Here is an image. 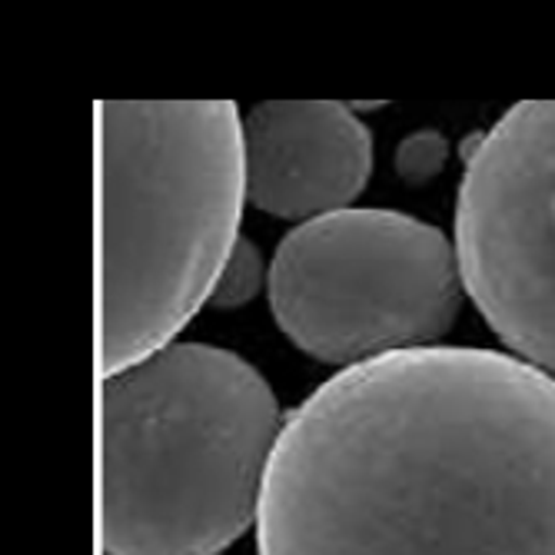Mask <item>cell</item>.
Wrapping results in <instances>:
<instances>
[{"label":"cell","mask_w":555,"mask_h":555,"mask_svg":"<svg viewBox=\"0 0 555 555\" xmlns=\"http://www.w3.org/2000/svg\"><path fill=\"white\" fill-rule=\"evenodd\" d=\"M452 243L492 333L555 376V100L516 104L473 143Z\"/></svg>","instance_id":"5"},{"label":"cell","mask_w":555,"mask_h":555,"mask_svg":"<svg viewBox=\"0 0 555 555\" xmlns=\"http://www.w3.org/2000/svg\"><path fill=\"white\" fill-rule=\"evenodd\" d=\"M267 286L280 330L343 370L436 346L466 293L456 243L442 230L360 207L296 223L276 246Z\"/></svg>","instance_id":"4"},{"label":"cell","mask_w":555,"mask_h":555,"mask_svg":"<svg viewBox=\"0 0 555 555\" xmlns=\"http://www.w3.org/2000/svg\"><path fill=\"white\" fill-rule=\"evenodd\" d=\"M270 383L236 352L170 343L100 383V545L220 555L260 516L283 429Z\"/></svg>","instance_id":"3"},{"label":"cell","mask_w":555,"mask_h":555,"mask_svg":"<svg viewBox=\"0 0 555 555\" xmlns=\"http://www.w3.org/2000/svg\"><path fill=\"white\" fill-rule=\"evenodd\" d=\"M263 280H270V270L263 267L257 243L240 240L236 249L230 254V260H227V267H223V276H220L210 302H217V307H223V310L243 307V302H249L257 296Z\"/></svg>","instance_id":"7"},{"label":"cell","mask_w":555,"mask_h":555,"mask_svg":"<svg viewBox=\"0 0 555 555\" xmlns=\"http://www.w3.org/2000/svg\"><path fill=\"white\" fill-rule=\"evenodd\" d=\"M246 199L310 223L363 193L373 173L370 127L336 100H263L243 117Z\"/></svg>","instance_id":"6"},{"label":"cell","mask_w":555,"mask_h":555,"mask_svg":"<svg viewBox=\"0 0 555 555\" xmlns=\"http://www.w3.org/2000/svg\"><path fill=\"white\" fill-rule=\"evenodd\" d=\"M100 376L177 343L214 299L246 204L233 100H100Z\"/></svg>","instance_id":"2"},{"label":"cell","mask_w":555,"mask_h":555,"mask_svg":"<svg viewBox=\"0 0 555 555\" xmlns=\"http://www.w3.org/2000/svg\"><path fill=\"white\" fill-rule=\"evenodd\" d=\"M260 555H555V376L420 346L339 370L286 413Z\"/></svg>","instance_id":"1"}]
</instances>
